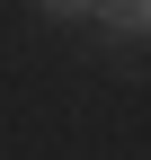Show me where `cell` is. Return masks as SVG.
Wrapping results in <instances>:
<instances>
[{"instance_id": "6da1fadb", "label": "cell", "mask_w": 151, "mask_h": 160, "mask_svg": "<svg viewBox=\"0 0 151 160\" xmlns=\"http://www.w3.org/2000/svg\"><path fill=\"white\" fill-rule=\"evenodd\" d=\"M98 27H116V36H151V0H98Z\"/></svg>"}, {"instance_id": "7a4b0ae2", "label": "cell", "mask_w": 151, "mask_h": 160, "mask_svg": "<svg viewBox=\"0 0 151 160\" xmlns=\"http://www.w3.org/2000/svg\"><path fill=\"white\" fill-rule=\"evenodd\" d=\"M45 9H53V18H80V9L98 18V0H45Z\"/></svg>"}]
</instances>
